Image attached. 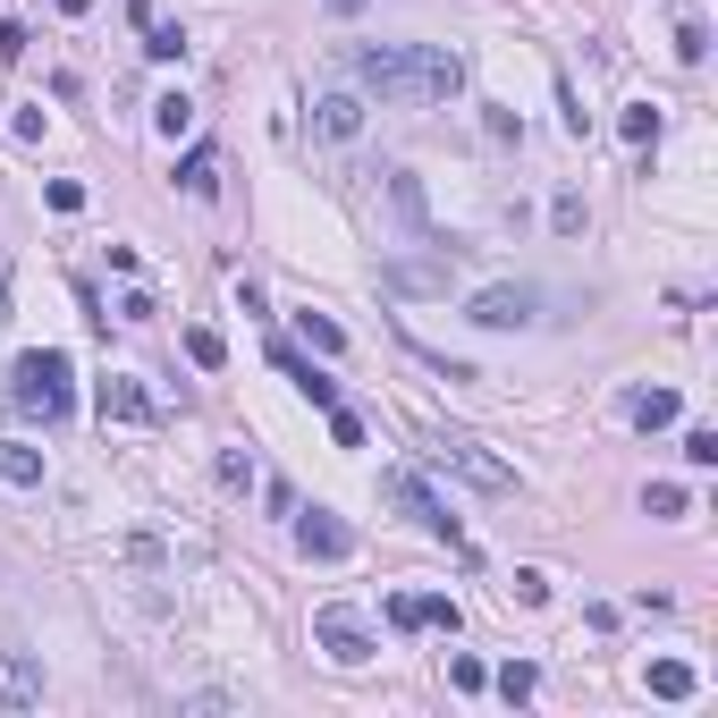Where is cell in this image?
<instances>
[{
    "label": "cell",
    "mask_w": 718,
    "mask_h": 718,
    "mask_svg": "<svg viewBox=\"0 0 718 718\" xmlns=\"http://www.w3.org/2000/svg\"><path fill=\"white\" fill-rule=\"evenodd\" d=\"M356 85L381 94L390 110H431L465 85V60L448 43H372V51H356Z\"/></svg>",
    "instance_id": "6da1fadb"
},
{
    "label": "cell",
    "mask_w": 718,
    "mask_h": 718,
    "mask_svg": "<svg viewBox=\"0 0 718 718\" xmlns=\"http://www.w3.org/2000/svg\"><path fill=\"white\" fill-rule=\"evenodd\" d=\"M9 406L17 415H34V423H68V356L60 347H26V356L9 363Z\"/></svg>",
    "instance_id": "7a4b0ae2"
},
{
    "label": "cell",
    "mask_w": 718,
    "mask_h": 718,
    "mask_svg": "<svg viewBox=\"0 0 718 718\" xmlns=\"http://www.w3.org/2000/svg\"><path fill=\"white\" fill-rule=\"evenodd\" d=\"M423 457L440 465V474H457V482L490 490V499H499V490H516V465H507V457H490L474 431H431V448H423Z\"/></svg>",
    "instance_id": "3957f363"
},
{
    "label": "cell",
    "mask_w": 718,
    "mask_h": 718,
    "mask_svg": "<svg viewBox=\"0 0 718 718\" xmlns=\"http://www.w3.org/2000/svg\"><path fill=\"white\" fill-rule=\"evenodd\" d=\"M381 499H390L397 516H415L423 532H440V541H457V516H448V499H431V482H423V474H406V465H390V474H381Z\"/></svg>",
    "instance_id": "277c9868"
},
{
    "label": "cell",
    "mask_w": 718,
    "mask_h": 718,
    "mask_svg": "<svg viewBox=\"0 0 718 718\" xmlns=\"http://www.w3.org/2000/svg\"><path fill=\"white\" fill-rule=\"evenodd\" d=\"M313 643H322L338 668H363V659H372V625H363L347 600H322V609H313Z\"/></svg>",
    "instance_id": "5b68a950"
},
{
    "label": "cell",
    "mask_w": 718,
    "mask_h": 718,
    "mask_svg": "<svg viewBox=\"0 0 718 718\" xmlns=\"http://www.w3.org/2000/svg\"><path fill=\"white\" fill-rule=\"evenodd\" d=\"M390 625L397 634H457V600L448 591H390Z\"/></svg>",
    "instance_id": "8992f818"
},
{
    "label": "cell",
    "mask_w": 718,
    "mask_h": 718,
    "mask_svg": "<svg viewBox=\"0 0 718 718\" xmlns=\"http://www.w3.org/2000/svg\"><path fill=\"white\" fill-rule=\"evenodd\" d=\"M448 279H457V254H448V246L423 254V262H381V288L390 296H448Z\"/></svg>",
    "instance_id": "52a82bcc"
},
{
    "label": "cell",
    "mask_w": 718,
    "mask_h": 718,
    "mask_svg": "<svg viewBox=\"0 0 718 718\" xmlns=\"http://www.w3.org/2000/svg\"><path fill=\"white\" fill-rule=\"evenodd\" d=\"M532 313H541V288H524V279L516 288H482L465 304V322H482V330H524Z\"/></svg>",
    "instance_id": "ba28073f"
},
{
    "label": "cell",
    "mask_w": 718,
    "mask_h": 718,
    "mask_svg": "<svg viewBox=\"0 0 718 718\" xmlns=\"http://www.w3.org/2000/svg\"><path fill=\"white\" fill-rule=\"evenodd\" d=\"M94 406H101V423H161V406H153L144 381H128V372H110L94 390Z\"/></svg>",
    "instance_id": "9c48e42d"
},
{
    "label": "cell",
    "mask_w": 718,
    "mask_h": 718,
    "mask_svg": "<svg viewBox=\"0 0 718 718\" xmlns=\"http://www.w3.org/2000/svg\"><path fill=\"white\" fill-rule=\"evenodd\" d=\"M296 550H304V558H347V550H356V532L330 516V507H304V516H296Z\"/></svg>",
    "instance_id": "30bf717a"
},
{
    "label": "cell",
    "mask_w": 718,
    "mask_h": 718,
    "mask_svg": "<svg viewBox=\"0 0 718 718\" xmlns=\"http://www.w3.org/2000/svg\"><path fill=\"white\" fill-rule=\"evenodd\" d=\"M313 135H322V144L363 135V94H322V101H313Z\"/></svg>",
    "instance_id": "8fae6325"
},
{
    "label": "cell",
    "mask_w": 718,
    "mask_h": 718,
    "mask_svg": "<svg viewBox=\"0 0 718 718\" xmlns=\"http://www.w3.org/2000/svg\"><path fill=\"white\" fill-rule=\"evenodd\" d=\"M0 702H9V710L43 702V659H26V651H0Z\"/></svg>",
    "instance_id": "7c38bea8"
},
{
    "label": "cell",
    "mask_w": 718,
    "mask_h": 718,
    "mask_svg": "<svg viewBox=\"0 0 718 718\" xmlns=\"http://www.w3.org/2000/svg\"><path fill=\"white\" fill-rule=\"evenodd\" d=\"M390 203H397V220H406V229H415V237H431V212H423V187H415V178H406V169H390Z\"/></svg>",
    "instance_id": "4fadbf2b"
},
{
    "label": "cell",
    "mask_w": 718,
    "mask_h": 718,
    "mask_svg": "<svg viewBox=\"0 0 718 718\" xmlns=\"http://www.w3.org/2000/svg\"><path fill=\"white\" fill-rule=\"evenodd\" d=\"M625 415H634V431H668L677 415H685V406H677V390H643L634 406H625Z\"/></svg>",
    "instance_id": "5bb4252c"
},
{
    "label": "cell",
    "mask_w": 718,
    "mask_h": 718,
    "mask_svg": "<svg viewBox=\"0 0 718 718\" xmlns=\"http://www.w3.org/2000/svg\"><path fill=\"white\" fill-rule=\"evenodd\" d=\"M643 685H651L659 702H693V685H702V677H693L685 659H651V677H643Z\"/></svg>",
    "instance_id": "9a60e30c"
},
{
    "label": "cell",
    "mask_w": 718,
    "mask_h": 718,
    "mask_svg": "<svg viewBox=\"0 0 718 718\" xmlns=\"http://www.w3.org/2000/svg\"><path fill=\"white\" fill-rule=\"evenodd\" d=\"M0 482H17V490H43V457H34L26 440H0Z\"/></svg>",
    "instance_id": "2e32d148"
},
{
    "label": "cell",
    "mask_w": 718,
    "mask_h": 718,
    "mask_svg": "<svg viewBox=\"0 0 718 718\" xmlns=\"http://www.w3.org/2000/svg\"><path fill=\"white\" fill-rule=\"evenodd\" d=\"M178 187H187V195H212V187H220V153H212V144H195V153L178 161Z\"/></svg>",
    "instance_id": "e0dca14e"
},
{
    "label": "cell",
    "mask_w": 718,
    "mask_h": 718,
    "mask_svg": "<svg viewBox=\"0 0 718 718\" xmlns=\"http://www.w3.org/2000/svg\"><path fill=\"white\" fill-rule=\"evenodd\" d=\"M659 128H668V119H659L651 101H634V110H618V135H625V144H643V153L659 144Z\"/></svg>",
    "instance_id": "ac0fdd59"
},
{
    "label": "cell",
    "mask_w": 718,
    "mask_h": 718,
    "mask_svg": "<svg viewBox=\"0 0 718 718\" xmlns=\"http://www.w3.org/2000/svg\"><path fill=\"white\" fill-rule=\"evenodd\" d=\"M296 330H304V338H313V347H322V356H347V330L330 322V313H313V304H304V313H296Z\"/></svg>",
    "instance_id": "d6986e66"
},
{
    "label": "cell",
    "mask_w": 718,
    "mask_h": 718,
    "mask_svg": "<svg viewBox=\"0 0 718 718\" xmlns=\"http://www.w3.org/2000/svg\"><path fill=\"white\" fill-rule=\"evenodd\" d=\"M144 51H153V60H187V26L153 17V26H144Z\"/></svg>",
    "instance_id": "ffe728a7"
},
{
    "label": "cell",
    "mask_w": 718,
    "mask_h": 718,
    "mask_svg": "<svg viewBox=\"0 0 718 718\" xmlns=\"http://www.w3.org/2000/svg\"><path fill=\"white\" fill-rule=\"evenodd\" d=\"M153 128H161V135H187V128H195V101H187V94H161V101H153Z\"/></svg>",
    "instance_id": "44dd1931"
},
{
    "label": "cell",
    "mask_w": 718,
    "mask_h": 718,
    "mask_svg": "<svg viewBox=\"0 0 718 718\" xmlns=\"http://www.w3.org/2000/svg\"><path fill=\"white\" fill-rule=\"evenodd\" d=\"M187 356H195L203 372H220V363H229V338H220V330H187Z\"/></svg>",
    "instance_id": "7402d4cb"
},
{
    "label": "cell",
    "mask_w": 718,
    "mask_h": 718,
    "mask_svg": "<svg viewBox=\"0 0 718 718\" xmlns=\"http://www.w3.org/2000/svg\"><path fill=\"white\" fill-rule=\"evenodd\" d=\"M584 220H591L584 195H558V203H550V229H558V237H584Z\"/></svg>",
    "instance_id": "603a6c76"
},
{
    "label": "cell",
    "mask_w": 718,
    "mask_h": 718,
    "mask_svg": "<svg viewBox=\"0 0 718 718\" xmlns=\"http://www.w3.org/2000/svg\"><path fill=\"white\" fill-rule=\"evenodd\" d=\"M448 685H457V693H482V685H490V668H482L474 651H457V659H448Z\"/></svg>",
    "instance_id": "cb8c5ba5"
},
{
    "label": "cell",
    "mask_w": 718,
    "mask_h": 718,
    "mask_svg": "<svg viewBox=\"0 0 718 718\" xmlns=\"http://www.w3.org/2000/svg\"><path fill=\"white\" fill-rule=\"evenodd\" d=\"M643 507H651V516L668 524V516H685L693 499H685V490H677V482H651V499H643Z\"/></svg>",
    "instance_id": "d4e9b609"
},
{
    "label": "cell",
    "mask_w": 718,
    "mask_h": 718,
    "mask_svg": "<svg viewBox=\"0 0 718 718\" xmlns=\"http://www.w3.org/2000/svg\"><path fill=\"white\" fill-rule=\"evenodd\" d=\"M524 600V609H541V600H550V575H541V566H516V584H507Z\"/></svg>",
    "instance_id": "484cf974"
},
{
    "label": "cell",
    "mask_w": 718,
    "mask_h": 718,
    "mask_svg": "<svg viewBox=\"0 0 718 718\" xmlns=\"http://www.w3.org/2000/svg\"><path fill=\"white\" fill-rule=\"evenodd\" d=\"M532 685H541V677H532L524 659H507V668H499V693H507V702H532Z\"/></svg>",
    "instance_id": "4316f807"
},
{
    "label": "cell",
    "mask_w": 718,
    "mask_h": 718,
    "mask_svg": "<svg viewBox=\"0 0 718 718\" xmlns=\"http://www.w3.org/2000/svg\"><path fill=\"white\" fill-rule=\"evenodd\" d=\"M43 203L68 220V212H85V187H76V178H51V187H43Z\"/></svg>",
    "instance_id": "83f0119b"
},
{
    "label": "cell",
    "mask_w": 718,
    "mask_h": 718,
    "mask_svg": "<svg viewBox=\"0 0 718 718\" xmlns=\"http://www.w3.org/2000/svg\"><path fill=\"white\" fill-rule=\"evenodd\" d=\"M558 110H566V135H584V128H591V110H584V94H575V85H566V76H558Z\"/></svg>",
    "instance_id": "f1b7e54d"
},
{
    "label": "cell",
    "mask_w": 718,
    "mask_h": 718,
    "mask_svg": "<svg viewBox=\"0 0 718 718\" xmlns=\"http://www.w3.org/2000/svg\"><path fill=\"white\" fill-rule=\"evenodd\" d=\"M685 457H693V465H718V431H710V423L685 431Z\"/></svg>",
    "instance_id": "f546056e"
},
{
    "label": "cell",
    "mask_w": 718,
    "mask_h": 718,
    "mask_svg": "<svg viewBox=\"0 0 718 718\" xmlns=\"http://www.w3.org/2000/svg\"><path fill=\"white\" fill-rule=\"evenodd\" d=\"M330 440H338V448H363V423L347 415V406H330Z\"/></svg>",
    "instance_id": "4dcf8cb0"
},
{
    "label": "cell",
    "mask_w": 718,
    "mask_h": 718,
    "mask_svg": "<svg viewBox=\"0 0 718 718\" xmlns=\"http://www.w3.org/2000/svg\"><path fill=\"white\" fill-rule=\"evenodd\" d=\"M702 51H710V34H702V26H693V17H685V26H677V60L693 68V60H702Z\"/></svg>",
    "instance_id": "1f68e13d"
},
{
    "label": "cell",
    "mask_w": 718,
    "mask_h": 718,
    "mask_svg": "<svg viewBox=\"0 0 718 718\" xmlns=\"http://www.w3.org/2000/svg\"><path fill=\"white\" fill-rule=\"evenodd\" d=\"M220 482H229V490H254V457H237V448H229V457H220Z\"/></svg>",
    "instance_id": "d6a6232c"
},
{
    "label": "cell",
    "mask_w": 718,
    "mask_h": 718,
    "mask_svg": "<svg viewBox=\"0 0 718 718\" xmlns=\"http://www.w3.org/2000/svg\"><path fill=\"white\" fill-rule=\"evenodd\" d=\"M153 313H161V304H153L144 288H128V296H119V322H153Z\"/></svg>",
    "instance_id": "836d02e7"
},
{
    "label": "cell",
    "mask_w": 718,
    "mask_h": 718,
    "mask_svg": "<svg viewBox=\"0 0 718 718\" xmlns=\"http://www.w3.org/2000/svg\"><path fill=\"white\" fill-rule=\"evenodd\" d=\"M0 60H9V68L26 60V26H17V17H9V26H0Z\"/></svg>",
    "instance_id": "e575fe53"
},
{
    "label": "cell",
    "mask_w": 718,
    "mask_h": 718,
    "mask_svg": "<svg viewBox=\"0 0 718 718\" xmlns=\"http://www.w3.org/2000/svg\"><path fill=\"white\" fill-rule=\"evenodd\" d=\"M322 9H330V17H356V9H363V0H322Z\"/></svg>",
    "instance_id": "d590c367"
}]
</instances>
